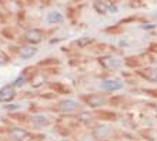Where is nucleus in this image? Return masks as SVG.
I'll use <instances>...</instances> for the list:
<instances>
[{
  "mask_svg": "<svg viewBox=\"0 0 157 141\" xmlns=\"http://www.w3.org/2000/svg\"><path fill=\"white\" fill-rule=\"evenodd\" d=\"M10 135H12L14 140L20 141V140L27 137V131L23 128H13V130H10Z\"/></svg>",
  "mask_w": 157,
  "mask_h": 141,
  "instance_id": "nucleus-10",
  "label": "nucleus"
},
{
  "mask_svg": "<svg viewBox=\"0 0 157 141\" xmlns=\"http://www.w3.org/2000/svg\"><path fill=\"white\" fill-rule=\"evenodd\" d=\"M78 108V103L75 101V100H70V98H66V100H62L59 103V110L62 113H73L76 111Z\"/></svg>",
  "mask_w": 157,
  "mask_h": 141,
  "instance_id": "nucleus-1",
  "label": "nucleus"
},
{
  "mask_svg": "<svg viewBox=\"0 0 157 141\" xmlns=\"http://www.w3.org/2000/svg\"><path fill=\"white\" fill-rule=\"evenodd\" d=\"M154 27V24H146V26H143V29H153Z\"/></svg>",
  "mask_w": 157,
  "mask_h": 141,
  "instance_id": "nucleus-22",
  "label": "nucleus"
},
{
  "mask_svg": "<svg viewBox=\"0 0 157 141\" xmlns=\"http://www.w3.org/2000/svg\"><path fill=\"white\" fill-rule=\"evenodd\" d=\"M14 97H16V93L12 86H4L3 88H0V103H9Z\"/></svg>",
  "mask_w": 157,
  "mask_h": 141,
  "instance_id": "nucleus-4",
  "label": "nucleus"
},
{
  "mask_svg": "<svg viewBox=\"0 0 157 141\" xmlns=\"http://www.w3.org/2000/svg\"><path fill=\"white\" fill-rule=\"evenodd\" d=\"M150 50H151V51H154V53H157V43H153V44L150 46Z\"/></svg>",
  "mask_w": 157,
  "mask_h": 141,
  "instance_id": "nucleus-21",
  "label": "nucleus"
},
{
  "mask_svg": "<svg viewBox=\"0 0 157 141\" xmlns=\"http://www.w3.org/2000/svg\"><path fill=\"white\" fill-rule=\"evenodd\" d=\"M47 21L52 23V24H59L63 21V16L59 12H52L47 14Z\"/></svg>",
  "mask_w": 157,
  "mask_h": 141,
  "instance_id": "nucleus-11",
  "label": "nucleus"
},
{
  "mask_svg": "<svg viewBox=\"0 0 157 141\" xmlns=\"http://www.w3.org/2000/svg\"><path fill=\"white\" fill-rule=\"evenodd\" d=\"M90 117L91 116H89L87 113H83V114L78 117V118H80V120H83V121H89V120H90Z\"/></svg>",
  "mask_w": 157,
  "mask_h": 141,
  "instance_id": "nucleus-20",
  "label": "nucleus"
},
{
  "mask_svg": "<svg viewBox=\"0 0 157 141\" xmlns=\"http://www.w3.org/2000/svg\"><path fill=\"white\" fill-rule=\"evenodd\" d=\"M41 39H43V33H41L40 30H30V32L26 33V40L29 43H33V44L40 43Z\"/></svg>",
  "mask_w": 157,
  "mask_h": 141,
  "instance_id": "nucleus-5",
  "label": "nucleus"
},
{
  "mask_svg": "<svg viewBox=\"0 0 157 141\" xmlns=\"http://www.w3.org/2000/svg\"><path fill=\"white\" fill-rule=\"evenodd\" d=\"M32 120H33V123L36 125H44V124H47V123H49V120H47L43 114H36V116H33V118H32Z\"/></svg>",
  "mask_w": 157,
  "mask_h": 141,
  "instance_id": "nucleus-12",
  "label": "nucleus"
},
{
  "mask_svg": "<svg viewBox=\"0 0 157 141\" xmlns=\"http://www.w3.org/2000/svg\"><path fill=\"white\" fill-rule=\"evenodd\" d=\"M139 74L143 76L144 79L150 80V81H157V67H149V69L140 70Z\"/></svg>",
  "mask_w": 157,
  "mask_h": 141,
  "instance_id": "nucleus-7",
  "label": "nucleus"
},
{
  "mask_svg": "<svg viewBox=\"0 0 157 141\" xmlns=\"http://www.w3.org/2000/svg\"><path fill=\"white\" fill-rule=\"evenodd\" d=\"M100 63H101V66L109 69V70L119 69V67L121 66V61H120L117 57H113V56H104V57L100 58Z\"/></svg>",
  "mask_w": 157,
  "mask_h": 141,
  "instance_id": "nucleus-2",
  "label": "nucleus"
},
{
  "mask_svg": "<svg viewBox=\"0 0 157 141\" xmlns=\"http://www.w3.org/2000/svg\"><path fill=\"white\" fill-rule=\"evenodd\" d=\"M25 83H26V77H25V76H23V77H19V79L14 81V87H21Z\"/></svg>",
  "mask_w": 157,
  "mask_h": 141,
  "instance_id": "nucleus-18",
  "label": "nucleus"
},
{
  "mask_svg": "<svg viewBox=\"0 0 157 141\" xmlns=\"http://www.w3.org/2000/svg\"><path fill=\"white\" fill-rule=\"evenodd\" d=\"M43 83H44V76L34 74L33 77H32V86H33V87H40Z\"/></svg>",
  "mask_w": 157,
  "mask_h": 141,
  "instance_id": "nucleus-13",
  "label": "nucleus"
},
{
  "mask_svg": "<svg viewBox=\"0 0 157 141\" xmlns=\"http://www.w3.org/2000/svg\"><path fill=\"white\" fill-rule=\"evenodd\" d=\"M101 88L106 90V91H117L120 88H123V83L116 79L104 80V81H101Z\"/></svg>",
  "mask_w": 157,
  "mask_h": 141,
  "instance_id": "nucleus-3",
  "label": "nucleus"
},
{
  "mask_svg": "<svg viewBox=\"0 0 157 141\" xmlns=\"http://www.w3.org/2000/svg\"><path fill=\"white\" fill-rule=\"evenodd\" d=\"M90 43H93V39H91V37H82V39H78L77 42H76V46L86 47V46H89Z\"/></svg>",
  "mask_w": 157,
  "mask_h": 141,
  "instance_id": "nucleus-15",
  "label": "nucleus"
},
{
  "mask_svg": "<svg viewBox=\"0 0 157 141\" xmlns=\"http://www.w3.org/2000/svg\"><path fill=\"white\" fill-rule=\"evenodd\" d=\"M86 101L89 106L91 107H100V106H103L104 104V97L103 95H99V94H91L90 97H86Z\"/></svg>",
  "mask_w": 157,
  "mask_h": 141,
  "instance_id": "nucleus-8",
  "label": "nucleus"
},
{
  "mask_svg": "<svg viewBox=\"0 0 157 141\" xmlns=\"http://www.w3.org/2000/svg\"><path fill=\"white\" fill-rule=\"evenodd\" d=\"M54 88H57L59 91H63V93H70V88H69V87H63L62 84H56V86H54Z\"/></svg>",
  "mask_w": 157,
  "mask_h": 141,
  "instance_id": "nucleus-19",
  "label": "nucleus"
},
{
  "mask_svg": "<svg viewBox=\"0 0 157 141\" xmlns=\"http://www.w3.org/2000/svg\"><path fill=\"white\" fill-rule=\"evenodd\" d=\"M110 134V127L109 125H97L93 131V137L97 138V140H101V138H106Z\"/></svg>",
  "mask_w": 157,
  "mask_h": 141,
  "instance_id": "nucleus-6",
  "label": "nucleus"
},
{
  "mask_svg": "<svg viewBox=\"0 0 157 141\" xmlns=\"http://www.w3.org/2000/svg\"><path fill=\"white\" fill-rule=\"evenodd\" d=\"M94 9L100 13V14H106V13L109 12L107 3H101V2H96V3H94Z\"/></svg>",
  "mask_w": 157,
  "mask_h": 141,
  "instance_id": "nucleus-14",
  "label": "nucleus"
},
{
  "mask_svg": "<svg viewBox=\"0 0 157 141\" xmlns=\"http://www.w3.org/2000/svg\"><path fill=\"white\" fill-rule=\"evenodd\" d=\"M9 63V56L4 51L0 50V66H4V64H7Z\"/></svg>",
  "mask_w": 157,
  "mask_h": 141,
  "instance_id": "nucleus-17",
  "label": "nucleus"
},
{
  "mask_svg": "<svg viewBox=\"0 0 157 141\" xmlns=\"http://www.w3.org/2000/svg\"><path fill=\"white\" fill-rule=\"evenodd\" d=\"M36 53H37V49L34 46H25L20 49V53L19 54H20L21 58H30V57H33Z\"/></svg>",
  "mask_w": 157,
  "mask_h": 141,
  "instance_id": "nucleus-9",
  "label": "nucleus"
},
{
  "mask_svg": "<svg viewBox=\"0 0 157 141\" xmlns=\"http://www.w3.org/2000/svg\"><path fill=\"white\" fill-rule=\"evenodd\" d=\"M2 34H3L4 37H7V39H13L14 37V30L10 29V27H6V29H3Z\"/></svg>",
  "mask_w": 157,
  "mask_h": 141,
  "instance_id": "nucleus-16",
  "label": "nucleus"
}]
</instances>
